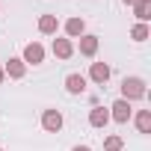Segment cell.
I'll return each mask as SVG.
<instances>
[{
    "label": "cell",
    "instance_id": "277c9868",
    "mask_svg": "<svg viewBox=\"0 0 151 151\" xmlns=\"http://www.w3.org/2000/svg\"><path fill=\"white\" fill-rule=\"evenodd\" d=\"M110 119H116L119 124H124V122L130 119V101H124V98H119V101L113 104V113H110Z\"/></svg>",
    "mask_w": 151,
    "mask_h": 151
},
{
    "label": "cell",
    "instance_id": "2e32d148",
    "mask_svg": "<svg viewBox=\"0 0 151 151\" xmlns=\"http://www.w3.org/2000/svg\"><path fill=\"white\" fill-rule=\"evenodd\" d=\"M122 145H124L122 136H107V139H104V148H107V151H122Z\"/></svg>",
    "mask_w": 151,
    "mask_h": 151
},
{
    "label": "cell",
    "instance_id": "e0dca14e",
    "mask_svg": "<svg viewBox=\"0 0 151 151\" xmlns=\"http://www.w3.org/2000/svg\"><path fill=\"white\" fill-rule=\"evenodd\" d=\"M71 151H92V148H89V145H74Z\"/></svg>",
    "mask_w": 151,
    "mask_h": 151
},
{
    "label": "cell",
    "instance_id": "5bb4252c",
    "mask_svg": "<svg viewBox=\"0 0 151 151\" xmlns=\"http://www.w3.org/2000/svg\"><path fill=\"white\" fill-rule=\"evenodd\" d=\"M83 18H68V24H65V33L71 36V39H77V36H83Z\"/></svg>",
    "mask_w": 151,
    "mask_h": 151
},
{
    "label": "cell",
    "instance_id": "8fae6325",
    "mask_svg": "<svg viewBox=\"0 0 151 151\" xmlns=\"http://www.w3.org/2000/svg\"><path fill=\"white\" fill-rule=\"evenodd\" d=\"M133 12H136L139 24H145V21L151 18V0H136V3H133Z\"/></svg>",
    "mask_w": 151,
    "mask_h": 151
},
{
    "label": "cell",
    "instance_id": "52a82bcc",
    "mask_svg": "<svg viewBox=\"0 0 151 151\" xmlns=\"http://www.w3.org/2000/svg\"><path fill=\"white\" fill-rule=\"evenodd\" d=\"M53 53H56L59 59H68V56L74 53V45H71L68 39H53Z\"/></svg>",
    "mask_w": 151,
    "mask_h": 151
},
{
    "label": "cell",
    "instance_id": "30bf717a",
    "mask_svg": "<svg viewBox=\"0 0 151 151\" xmlns=\"http://www.w3.org/2000/svg\"><path fill=\"white\" fill-rule=\"evenodd\" d=\"M24 71H27V68H24V59H9L6 68H3V74H9V77H15V80L24 77Z\"/></svg>",
    "mask_w": 151,
    "mask_h": 151
},
{
    "label": "cell",
    "instance_id": "7c38bea8",
    "mask_svg": "<svg viewBox=\"0 0 151 151\" xmlns=\"http://www.w3.org/2000/svg\"><path fill=\"white\" fill-rule=\"evenodd\" d=\"M56 27H59V21H56V15H42V18H39V30H42L45 36H50V33H56Z\"/></svg>",
    "mask_w": 151,
    "mask_h": 151
},
{
    "label": "cell",
    "instance_id": "ba28073f",
    "mask_svg": "<svg viewBox=\"0 0 151 151\" xmlns=\"http://www.w3.org/2000/svg\"><path fill=\"white\" fill-rule=\"evenodd\" d=\"M110 122V113L104 110V107H92V113H89V124L92 127H104Z\"/></svg>",
    "mask_w": 151,
    "mask_h": 151
},
{
    "label": "cell",
    "instance_id": "d6986e66",
    "mask_svg": "<svg viewBox=\"0 0 151 151\" xmlns=\"http://www.w3.org/2000/svg\"><path fill=\"white\" fill-rule=\"evenodd\" d=\"M0 80H3V68H0Z\"/></svg>",
    "mask_w": 151,
    "mask_h": 151
},
{
    "label": "cell",
    "instance_id": "3957f363",
    "mask_svg": "<svg viewBox=\"0 0 151 151\" xmlns=\"http://www.w3.org/2000/svg\"><path fill=\"white\" fill-rule=\"evenodd\" d=\"M45 59V47L39 45V42H30L27 47H24V62H30V65H39Z\"/></svg>",
    "mask_w": 151,
    "mask_h": 151
},
{
    "label": "cell",
    "instance_id": "9c48e42d",
    "mask_svg": "<svg viewBox=\"0 0 151 151\" xmlns=\"http://www.w3.org/2000/svg\"><path fill=\"white\" fill-rule=\"evenodd\" d=\"M95 50H98V36H80V53L95 56Z\"/></svg>",
    "mask_w": 151,
    "mask_h": 151
},
{
    "label": "cell",
    "instance_id": "4fadbf2b",
    "mask_svg": "<svg viewBox=\"0 0 151 151\" xmlns=\"http://www.w3.org/2000/svg\"><path fill=\"white\" fill-rule=\"evenodd\" d=\"M136 127H139V133H151V110L136 113Z\"/></svg>",
    "mask_w": 151,
    "mask_h": 151
},
{
    "label": "cell",
    "instance_id": "ffe728a7",
    "mask_svg": "<svg viewBox=\"0 0 151 151\" xmlns=\"http://www.w3.org/2000/svg\"><path fill=\"white\" fill-rule=\"evenodd\" d=\"M0 151H3V148H0Z\"/></svg>",
    "mask_w": 151,
    "mask_h": 151
},
{
    "label": "cell",
    "instance_id": "9a60e30c",
    "mask_svg": "<svg viewBox=\"0 0 151 151\" xmlns=\"http://www.w3.org/2000/svg\"><path fill=\"white\" fill-rule=\"evenodd\" d=\"M130 36H133V42H145L148 39V24H136L130 30Z\"/></svg>",
    "mask_w": 151,
    "mask_h": 151
},
{
    "label": "cell",
    "instance_id": "5b68a950",
    "mask_svg": "<svg viewBox=\"0 0 151 151\" xmlns=\"http://www.w3.org/2000/svg\"><path fill=\"white\" fill-rule=\"evenodd\" d=\"M65 89L71 95H83L86 92V77H83V74H68V77H65Z\"/></svg>",
    "mask_w": 151,
    "mask_h": 151
},
{
    "label": "cell",
    "instance_id": "7a4b0ae2",
    "mask_svg": "<svg viewBox=\"0 0 151 151\" xmlns=\"http://www.w3.org/2000/svg\"><path fill=\"white\" fill-rule=\"evenodd\" d=\"M42 127L50 130V133H56V130L62 127V113H59V110H45V113H42Z\"/></svg>",
    "mask_w": 151,
    "mask_h": 151
},
{
    "label": "cell",
    "instance_id": "8992f818",
    "mask_svg": "<svg viewBox=\"0 0 151 151\" xmlns=\"http://www.w3.org/2000/svg\"><path fill=\"white\" fill-rule=\"evenodd\" d=\"M89 77H92L95 83H101V86H104V83L110 80V65H107V62H92V71H89Z\"/></svg>",
    "mask_w": 151,
    "mask_h": 151
},
{
    "label": "cell",
    "instance_id": "6da1fadb",
    "mask_svg": "<svg viewBox=\"0 0 151 151\" xmlns=\"http://www.w3.org/2000/svg\"><path fill=\"white\" fill-rule=\"evenodd\" d=\"M145 95V80L142 77H124L122 80V98L124 101H136Z\"/></svg>",
    "mask_w": 151,
    "mask_h": 151
},
{
    "label": "cell",
    "instance_id": "ac0fdd59",
    "mask_svg": "<svg viewBox=\"0 0 151 151\" xmlns=\"http://www.w3.org/2000/svg\"><path fill=\"white\" fill-rule=\"evenodd\" d=\"M124 3H127V6H133V3H136V0H124Z\"/></svg>",
    "mask_w": 151,
    "mask_h": 151
}]
</instances>
